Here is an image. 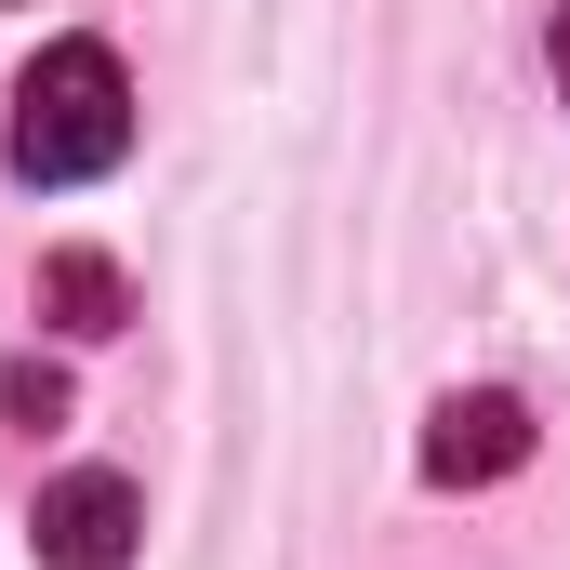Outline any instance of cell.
<instances>
[{"mask_svg":"<svg viewBox=\"0 0 570 570\" xmlns=\"http://www.w3.org/2000/svg\"><path fill=\"white\" fill-rule=\"evenodd\" d=\"M120 146H134V80L107 40H53L13 80V173L27 186H94V173H120Z\"/></svg>","mask_w":570,"mask_h":570,"instance_id":"6da1fadb","label":"cell"},{"mask_svg":"<svg viewBox=\"0 0 570 570\" xmlns=\"http://www.w3.org/2000/svg\"><path fill=\"white\" fill-rule=\"evenodd\" d=\"M27 544H40V570H134L146 491L120 478V464H67V478L27 504Z\"/></svg>","mask_w":570,"mask_h":570,"instance_id":"7a4b0ae2","label":"cell"},{"mask_svg":"<svg viewBox=\"0 0 570 570\" xmlns=\"http://www.w3.org/2000/svg\"><path fill=\"white\" fill-rule=\"evenodd\" d=\"M518 464H531V399H518V385H464V399L425 412V478L438 491H491V478H518Z\"/></svg>","mask_w":570,"mask_h":570,"instance_id":"3957f363","label":"cell"},{"mask_svg":"<svg viewBox=\"0 0 570 570\" xmlns=\"http://www.w3.org/2000/svg\"><path fill=\"white\" fill-rule=\"evenodd\" d=\"M40 318L94 345V332H120V318H134V279H120L107 253H40Z\"/></svg>","mask_w":570,"mask_h":570,"instance_id":"277c9868","label":"cell"},{"mask_svg":"<svg viewBox=\"0 0 570 570\" xmlns=\"http://www.w3.org/2000/svg\"><path fill=\"white\" fill-rule=\"evenodd\" d=\"M0 399H13V425H67V372H40V358H13Z\"/></svg>","mask_w":570,"mask_h":570,"instance_id":"5b68a950","label":"cell"},{"mask_svg":"<svg viewBox=\"0 0 570 570\" xmlns=\"http://www.w3.org/2000/svg\"><path fill=\"white\" fill-rule=\"evenodd\" d=\"M544 67H558V94H570V13H558V40H544Z\"/></svg>","mask_w":570,"mask_h":570,"instance_id":"8992f818","label":"cell"}]
</instances>
